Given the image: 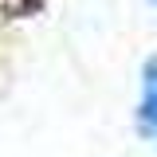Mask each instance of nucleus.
Wrapping results in <instances>:
<instances>
[{
	"label": "nucleus",
	"instance_id": "1",
	"mask_svg": "<svg viewBox=\"0 0 157 157\" xmlns=\"http://www.w3.org/2000/svg\"><path fill=\"white\" fill-rule=\"evenodd\" d=\"M137 130L157 141V55L141 63V98H137Z\"/></svg>",
	"mask_w": 157,
	"mask_h": 157
},
{
	"label": "nucleus",
	"instance_id": "2",
	"mask_svg": "<svg viewBox=\"0 0 157 157\" xmlns=\"http://www.w3.org/2000/svg\"><path fill=\"white\" fill-rule=\"evenodd\" d=\"M149 4H153V8H157V0H149Z\"/></svg>",
	"mask_w": 157,
	"mask_h": 157
}]
</instances>
